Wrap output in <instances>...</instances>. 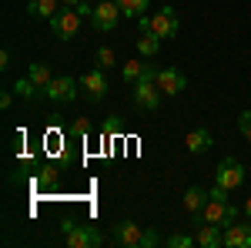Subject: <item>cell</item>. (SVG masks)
<instances>
[{
    "label": "cell",
    "instance_id": "d6986e66",
    "mask_svg": "<svg viewBox=\"0 0 251 248\" xmlns=\"http://www.w3.org/2000/svg\"><path fill=\"white\" fill-rule=\"evenodd\" d=\"M157 51H161V37L141 30V37H137V54H141V57H157Z\"/></svg>",
    "mask_w": 251,
    "mask_h": 248
},
{
    "label": "cell",
    "instance_id": "2e32d148",
    "mask_svg": "<svg viewBox=\"0 0 251 248\" xmlns=\"http://www.w3.org/2000/svg\"><path fill=\"white\" fill-rule=\"evenodd\" d=\"M198 248H218L221 245V225H198V235H194Z\"/></svg>",
    "mask_w": 251,
    "mask_h": 248
},
{
    "label": "cell",
    "instance_id": "5b68a950",
    "mask_svg": "<svg viewBox=\"0 0 251 248\" xmlns=\"http://www.w3.org/2000/svg\"><path fill=\"white\" fill-rule=\"evenodd\" d=\"M117 20H121L117 0H97L94 14H91V27H94L97 34H111V30L117 27Z\"/></svg>",
    "mask_w": 251,
    "mask_h": 248
},
{
    "label": "cell",
    "instance_id": "30bf717a",
    "mask_svg": "<svg viewBox=\"0 0 251 248\" xmlns=\"http://www.w3.org/2000/svg\"><path fill=\"white\" fill-rule=\"evenodd\" d=\"M154 81H157V87H161L164 97H174V94H181V91L188 87V77L181 74L177 67H161L154 74Z\"/></svg>",
    "mask_w": 251,
    "mask_h": 248
},
{
    "label": "cell",
    "instance_id": "f546056e",
    "mask_svg": "<svg viewBox=\"0 0 251 248\" xmlns=\"http://www.w3.org/2000/svg\"><path fill=\"white\" fill-rule=\"evenodd\" d=\"M60 3H64V7H77L80 0H60Z\"/></svg>",
    "mask_w": 251,
    "mask_h": 248
},
{
    "label": "cell",
    "instance_id": "603a6c76",
    "mask_svg": "<svg viewBox=\"0 0 251 248\" xmlns=\"http://www.w3.org/2000/svg\"><path fill=\"white\" fill-rule=\"evenodd\" d=\"M191 245H198L191 235H184V231H177V235H171L168 238V248H191Z\"/></svg>",
    "mask_w": 251,
    "mask_h": 248
},
{
    "label": "cell",
    "instance_id": "5bb4252c",
    "mask_svg": "<svg viewBox=\"0 0 251 248\" xmlns=\"http://www.w3.org/2000/svg\"><path fill=\"white\" fill-rule=\"evenodd\" d=\"M157 71L151 67V64H144V57H134V60H127L124 67H121V77L124 81H131V84H137V81H144V77H154Z\"/></svg>",
    "mask_w": 251,
    "mask_h": 248
},
{
    "label": "cell",
    "instance_id": "8992f818",
    "mask_svg": "<svg viewBox=\"0 0 251 248\" xmlns=\"http://www.w3.org/2000/svg\"><path fill=\"white\" fill-rule=\"evenodd\" d=\"M161 87H157L154 77H144V81H137L134 91H131V101H134V108L141 111H157V104H161Z\"/></svg>",
    "mask_w": 251,
    "mask_h": 248
},
{
    "label": "cell",
    "instance_id": "6da1fadb",
    "mask_svg": "<svg viewBox=\"0 0 251 248\" xmlns=\"http://www.w3.org/2000/svg\"><path fill=\"white\" fill-rule=\"evenodd\" d=\"M137 27H141L144 34H154V37L168 40V37H177V34H181V17H177L174 7H161L154 14L137 17Z\"/></svg>",
    "mask_w": 251,
    "mask_h": 248
},
{
    "label": "cell",
    "instance_id": "ac0fdd59",
    "mask_svg": "<svg viewBox=\"0 0 251 248\" xmlns=\"http://www.w3.org/2000/svg\"><path fill=\"white\" fill-rule=\"evenodd\" d=\"M27 77L37 84L40 91H47V84L54 81V74H50V64H30V67H27Z\"/></svg>",
    "mask_w": 251,
    "mask_h": 248
},
{
    "label": "cell",
    "instance_id": "ffe728a7",
    "mask_svg": "<svg viewBox=\"0 0 251 248\" xmlns=\"http://www.w3.org/2000/svg\"><path fill=\"white\" fill-rule=\"evenodd\" d=\"M14 91H17L24 101H37V97H44V91H40L30 77H17V81H14Z\"/></svg>",
    "mask_w": 251,
    "mask_h": 248
},
{
    "label": "cell",
    "instance_id": "7402d4cb",
    "mask_svg": "<svg viewBox=\"0 0 251 248\" xmlns=\"http://www.w3.org/2000/svg\"><path fill=\"white\" fill-rule=\"evenodd\" d=\"M94 60H97V67H100V71H107V67H114V64H117V57H114V47H97Z\"/></svg>",
    "mask_w": 251,
    "mask_h": 248
},
{
    "label": "cell",
    "instance_id": "44dd1931",
    "mask_svg": "<svg viewBox=\"0 0 251 248\" xmlns=\"http://www.w3.org/2000/svg\"><path fill=\"white\" fill-rule=\"evenodd\" d=\"M117 7H121V14H127V17H144V10L151 7V0H117Z\"/></svg>",
    "mask_w": 251,
    "mask_h": 248
},
{
    "label": "cell",
    "instance_id": "4dcf8cb0",
    "mask_svg": "<svg viewBox=\"0 0 251 248\" xmlns=\"http://www.w3.org/2000/svg\"><path fill=\"white\" fill-rule=\"evenodd\" d=\"M245 215H248V218H251V198H248V201H245Z\"/></svg>",
    "mask_w": 251,
    "mask_h": 248
},
{
    "label": "cell",
    "instance_id": "cb8c5ba5",
    "mask_svg": "<svg viewBox=\"0 0 251 248\" xmlns=\"http://www.w3.org/2000/svg\"><path fill=\"white\" fill-rule=\"evenodd\" d=\"M238 128H241V134L251 141V111H241V117H238Z\"/></svg>",
    "mask_w": 251,
    "mask_h": 248
},
{
    "label": "cell",
    "instance_id": "277c9868",
    "mask_svg": "<svg viewBox=\"0 0 251 248\" xmlns=\"http://www.w3.org/2000/svg\"><path fill=\"white\" fill-rule=\"evenodd\" d=\"M80 24H84V17H80L74 7H64V10H57L54 17H50V30H54V37L60 40H71L80 34Z\"/></svg>",
    "mask_w": 251,
    "mask_h": 248
},
{
    "label": "cell",
    "instance_id": "d4e9b609",
    "mask_svg": "<svg viewBox=\"0 0 251 248\" xmlns=\"http://www.w3.org/2000/svg\"><path fill=\"white\" fill-rule=\"evenodd\" d=\"M71 131L77 134V138H87V134H91V124H87V121H84V117H77V121H74V124H71Z\"/></svg>",
    "mask_w": 251,
    "mask_h": 248
},
{
    "label": "cell",
    "instance_id": "ba28073f",
    "mask_svg": "<svg viewBox=\"0 0 251 248\" xmlns=\"http://www.w3.org/2000/svg\"><path fill=\"white\" fill-rule=\"evenodd\" d=\"M44 97H47V101H54V104H71V101H77V81H74L71 74L54 77V81L47 84Z\"/></svg>",
    "mask_w": 251,
    "mask_h": 248
},
{
    "label": "cell",
    "instance_id": "9a60e30c",
    "mask_svg": "<svg viewBox=\"0 0 251 248\" xmlns=\"http://www.w3.org/2000/svg\"><path fill=\"white\" fill-rule=\"evenodd\" d=\"M211 144H214V138H211L208 128H194V131H188V138H184V148L191 154H204Z\"/></svg>",
    "mask_w": 251,
    "mask_h": 248
},
{
    "label": "cell",
    "instance_id": "4316f807",
    "mask_svg": "<svg viewBox=\"0 0 251 248\" xmlns=\"http://www.w3.org/2000/svg\"><path fill=\"white\" fill-rule=\"evenodd\" d=\"M10 104H14V91H3V94H0V108L10 111Z\"/></svg>",
    "mask_w": 251,
    "mask_h": 248
},
{
    "label": "cell",
    "instance_id": "83f0119b",
    "mask_svg": "<svg viewBox=\"0 0 251 248\" xmlns=\"http://www.w3.org/2000/svg\"><path fill=\"white\" fill-rule=\"evenodd\" d=\"M0 67H10V51H7V47L0 51Z\"/></svg>",
    "mask_w": 251,
    "mask_h": 248
},
{
    "label": "cell",
    "instance_id": "e0dca14e",
    "mask_svg": "<svg viewBox=\"0 0 251 248\" xmlns=\"http://www.w3.org/2000/svg\"><path fill=\"white\" fill-rule=\"evenodd\" d=\"M60 10V0H27V14L40 20H50Z\"/></svg>",
    "mask_w": 251,
    "mask_h": 248
},
{
    "label": "cell",
    "instance_id": "3957f363",
    "mask_svg": "<svg viewBox=\"0 0 251 248\" xmlns=\"http://www.w3.org/2000/svg\"><path fill=\"white\" fill-rule=\"evenodd\" d=\"M238 215H241V211L234 208L228 198H208V205L201 208V215H194L191 221L194 225H204V221H208V225H221V228H225V225L238 221Z\"/></svg>",
    "mask_w": 251,
    "mask_h": 248
},
{
    "label": "cell",
    "instance_id": "8fae6325",
    "mask_svg": "<svg viewBox=\"0 0 251 248\" xmlns=\"http://www.w3.org/2000/svg\"><path fill=\"white\" fill-rule=\"evenodd\" d=\"M104 242V235L94 228V225H74L67 231V245L71 248H97Z\"/></svg>",
    "mask_w": 251,
    "mask_h": 248
},
{
    "label": "cell",
    "instance_id": "7a4b0ae2",
    "mask_svg": "<svg viewBox=\"0 0 251 248\" xmlns=\"http://www.w3.org/2000/svg\"><path fill=\"white\" fill-rule=\"evenodd\" d=\"M114 242L127 248H154L161 238L154 228H144L137 221H121V225H114Z\"/></svg>",
    "mask_w": 251,
    "mask_h": 248
},
{
    "label": "cell",
    "instance_id": "9c48e42d",
    "mask_svg": "<svg viewBox=\"0 0 251 248\" xmlns=\"http://www.w3.org/2000/svg\"><path fill=\"white\" fill-rule=\"evenodd\" d=\"M221 245L225 248H251V218L248 221H231L221 228Z\"/></svg>",
    "mask_w": 251,
    "mask_h": 248
},
{
    "label": "cell",
    "instance_id": "f1b7e54d",
    "mask_svg": "<svg viewBox=\"0 0 251 248\" xmlns=\"http://www.w3.org/2000/svg\"><path fill=\"white\" fill-rule=\"evenodd\" d=\"M54 178H57V174H54V168H47V171L40 174V181H47V185H50V181H54Z\"/></svg>",
    "mask_w": 251,
    "mask_h": 248
},
{
    "label": "cell",
    "instance_id": "484cf974",
    "mask_svg": "<svg viewBox=\"0 0 251 248\" xmlns=\"http://www.w3.org/2000/svg\"><path fill=\"white\" fill-rule=\"evenodd\" d=\"M74 10H77L80 17H87V20H91V14H94V7H91V3H84V0H80V3L74 7Z\"/></svg>",
    "mask_w": 251,
    "mask_h": 248
},
{
    "label": "cell",
    "instance_id": "4fadbf2b",
    "mask_svg": "<svg viewBox=\"0 0 251 248\" xmlns=\"http://www.w3.org/2000/svg\"><path fill=\"white\" fill-rule=\"evenodd\" d=\"M208 198H211V194H208V191L204 188H198V185H191V188L184 191V194H181V205H184V211H188V215H201V208H204V205H208Z\"/></svg>",
    "mask_w": 251,
    "mask_h": 248
},
{
    "label": "cell",
    "instance_id": "52a82bcc",
    "mask_svg": "<svg viewBox=\"0 0 251 248\" xmlns=\"http://www.w3.org/2000/svg\"><path fill=\"white\" fill-rule=\"evenodd\" d=\"M214 185H221V188H241L245 185V165L241 161H234V158H225L221 165H218V171H214Z\"/></svg>",
    "mask_w": 251,
    "mask_h": 248
},
{
    "label": "cell",
    "instance_id": "7c38bea8",
    "mask_svg": "<svg viewBox=\"0 0 251 248\" xmlns=\"http://www.w3.org/2000/svg\"><path fill=\"white\" fill-rule=\"evenodd\" d=\"M80 87H84L87 97L97 104V101H104V97H107V77H104L100 67H94V71H87V74L80 77Z\"/></svg>",
    "mask_w": 251,
    "mask_h": 248
}]
</instances>
